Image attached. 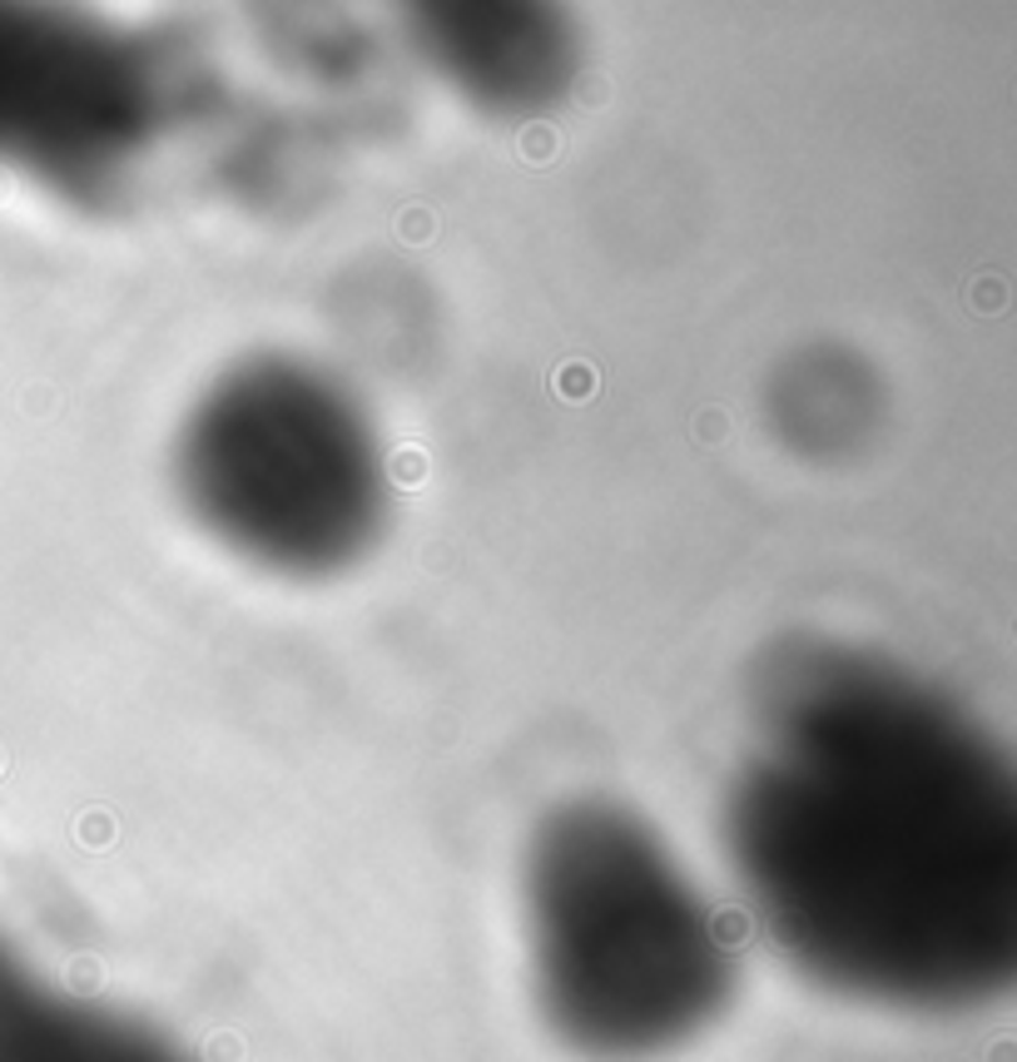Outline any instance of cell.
I'll list each match as a JSON object with an SVG mask.
<instances>
[{"label":"cell","instance_id":"cell-1","mask_svg":"<svg viewBox=\"0 0 1017 1062\" xmlns=\"http://www.w3.org/2000/svg\"><path fill=\"white\" fill-rule=\"evenodd\" d=\"M729 849L799 964L889 1003H954L1013 958V765L899 661L799 641L760 670Z\"/></svg>","mask_w":1017,"mask_h":1062},{"label":"cell","instance_id":"cell-2","mask_svg":"<svg viewBox=\"0 0 1017 1062\" xmlns=\"http://www.w3.org/2000/svg\"><path fill=\"white\" fill-rule=\"evenodd\" d=\"M531 934L547 1008L581 1048H665L725 993L700 894L616 805H571L536 835Z\"/></svg>","mask_w":1017,"mask_h":1062},{"label":"cell","instance_id":"cell-3","mask_svg":"<svg viewBox=\"0 0 1017 1062\" xmlns=\"http://www.w3.org/2000/svg\"><path fill=\"white\" fill-rule=\"evenodd\" d=\"M174 472L209 537L283 576L353 567L383 532V442L353 393L299 358L229 367L184 418Z\"/></svg>","mask_w":1017,"mask_h":1062},{"label":"cell","instance_id":"cell-4","mask_svg":"<svg viewBox=\"0 0 1017 1062\" xmlns=\"http://www.w3.org/2000/svg\"><path fill=\"white\" fill-rule=\"evenodd\" d=\"M164 65L135 31L0 5V164L105 199L164 125Z\"/></svg>","mask_w":1017,"mask_h":1062},{"label":"cell","instance_id":"cell-5","mask_svg":"<svg viewBox=\"0 0 1017 1062\" xmlns=\"http://www.w3.org/2000/svg\"><path fill=\"white\" fill-rule=\"evenodd\" d=\"M407 35L457 95L496 115H536L581 75V40L551 5H418Z\"/></svg>","mask_w":1017,"mask_h":1062},{"label":"cell","instance_id":"cell-6","mask_svg":"<svg viewBox=\"0 0 1017 1062\" xmlns=\"http://www.w3.org/2000/svg\"><path fill=\"white\" fill-rule=\"evenodd\" d=\"M774 418H780L774 428L819 457L858 447L874 428V383L844 353H804L774 383Z\"/></svg>","mask_w":1017,"mask_h":1062}]
</instances>
